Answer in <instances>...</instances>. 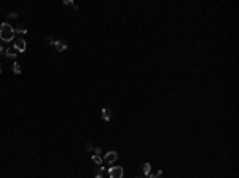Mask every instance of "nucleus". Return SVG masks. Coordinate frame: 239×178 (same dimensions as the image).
Instances as JSON below:
<instances>
[{
    "mask_svg": "<svg viewBox=\"0 0 239 178\" xmlns=\"http://www.w3.org/2000/svg\"><path fill=\"white\" fill-rule=\"evenodd\" d=\"M13 38H14V29H13L8 22H2V24H0V40L8 43Z\"/></svg>",
    "mask_w": 239,
    "mask_h": 178,
    "instance_id": "obj_1",
    "label": "nucleus"
},
{
    "mask_svg": "<svg viewBox=\"0 0 239 178\" xmlns=\"http://www.w3.org/2000/svg\"><path fill=\"white\" fill-rule=\"evenodd\" d=\"M123 167L121 165H112L110 170H108V175H110V178H123Z\"/></svg>",
    "mask_w": 239,
    "mask_h": 178,
    "instance_id": "obj_2",
    "label": "nucleus"
},
{
    "mask_svg": "<svg viewBox=\"0 0 239 178\" xmlns=\"http://www.w3.org/2000/svg\"><path fill=\"white\" fill-rule=\"evenodd\" d=\"M116 159H118V154L115 151H108V153H105V156H104V162H105V164H115Z\"/></svg>",
    "mask_w": 239,
    "mask_h": 178,
    "instance_id": "obj_3",
    "label": "nucleus"
},
{
    "mask_svg": "<svg viewBox=\"0 0 239 178\" xmlns=\"http://www.w3.org/2000/svg\"><path fill=\"white\" fill-rule=\"evenodd\" d=\"M14 51L16 53H25V40L24 38H18L14 41Z\"/></svg>",
    "mask_w": 239,
    "mask_h": 178,
    "instance_id": "obj_4",
    "label": "nucleus"
},
{
    "mask_svg": "<svg viewBox=\"0 0 239 178\" xmlns=\"http://www.w3.org/2000/svg\"><path fill=\"white\" fill-rule=\"evenodd\" d=\"M67 46H69V44L65 43V41H61V40H56V43H54V48H56V51H65L67 49Z\"/></svg>",
    "mask_w": 239,
    "mask_h": 178,
    "instance_id": "obj_5",
    "label": "nucleus"
},
{
    "mask_svg": "<svg viewBox=\"0 0 239 178\" xmlns=\"http://www.w3.org/2000/svg\"><path fill=\"white\" fill-rule=\"evenodd\" d=\"M140 172H142L143 175H148L150 172H152V165H150V162H145V164L140 167Z\"/></svg>",
    "mask_w": 239,
    "mask_h": 178,
    "instance_id": "obj_6",
    "label": "nucleus"
},
{
    "mask_svg": "<svg viewBox=\"0 0 239 178\" xmlns=\"http://www.w3.org/2000/svg\"><path fill=\"white\" fill-rule=\"evenodd\" d=\"M101 118H102L104 121H110V111H108V108H102Z\"/></svg>",
    "mask_w": 239,
    "mask_h": 178,
    "instance_id": "obj_7",
    "label": "nucleus"
},
{
    "mask_svg": "<svg viewBox=\"0 0 239 178\" xmlns=\"http://www.w3.org/2000/svg\"><path fill=\"white\" fill-rule=\"evenodd\" d=\"M163 177V170H156L155 173H148V178H161Z\"/></svg>",
    "mask_w": 239,
    "mask_h": 178,
    "instance_id": "obj_8",
    "label": "nucleus"
},
{
    "mask_svg": "<svg viewBox=\"0 0 239 178\" xmlns=\"http://www.w3.org/2000/svg\"><path fill=\"white\" fill-rule=\"evenodd\" d=\"M104 175H105V168L104 167H101L97 170V173H96V177L94 178H104Z\"/></svg>",
    "mask_w": 239,
    "mask_h": 178,
    "instance_id": "obj_9",
    "label": "nucleus"
},
{
    "mask_svg": "<svg viewBox=\"0 0 239 178\" xmlns=\"http://www.w3.org/2000/svg\"><path fill=\"white\" fill-rule=\"evenodd\" d=\"M16 51H13V49H5V56L6 57H16Z\"/></svg>",
    "mask_w": 239,
    "mask_h": 178,
    "instance_id": "obj_10",
    "label": "nucleus"
},
{
    "mask_svg": "<svg viewBox=\"0 0 239 178\" xmlns=\"http://www.w3.org/2000/svg\"><path fill=\"white\" fill-rule=\"evenodd\" d=\"M91 161L94 162V164H102V157H101V156H97V154H94V156H92V157H91Z\"/></svg>",
    "mask_w": 239,
    "mask_h": 178,
    "instance_id": "obj_11",
    "label": "nucleus"
},
{
    "mask_svg": "<svg viewBox=\"0 0 239 178\" xmlns=\"http://www.w3.org/2000/svg\"><path fill=\"white\" fill-rule=\"evenodd\" d=\"M13 72H14L16 75H19V73H21V67H19V64H18V62L13 64Z\"/></svg>",
    "mask_w": 239,
    "mask_h": 178,
    "instance_id": "obj_12",
    "label": "nucleus"
},
{
    "mask_svg": "<svg viewBox=\"0 0 239 178\" xmlns=\"http://www.w3.org/2000/svg\"><path fill=\"white\" fill-rule=\"evenodd\" d=\"M14 34H21V35H25V34H27V29H24V27H18V29H14Z\"/></svg>",
    "mask_w": 239,
    "mask_h": 178,
    "instance_id": "obj_13",
    "label": "nucleus"
},
{
    "mask_svg": "<svg viewBox=\"0 0 239 178\" xmlns=\"http://www.w3.org/2000/svg\"><path fill=\"white\" fill-rule=\"evenodd\" d=\"M46 41H48V43H50V44H53V46H54V43H56V40H54V37H48V38H46Z\"/></svg>",
    "mask_w": 239,
    "mask_h": 178,
    "instance_id": "obj_14",
    "label": "nucleus"
},
{
    "mask_svg": "<svg viewBox=\"0 0 239 178\" xmlns=\"http://www.w3.org/2000/svg\"><path fill=\"white\" fill-rule=\"evenodd\" d=\"M86 149H88V151H92V149H94V146L91 145V143H86V146H85Z\"/></svg>",
    "mask_w": 239,
    "mask_h": 178,
    "instance_id": "obj_15",
    "label": "nucleus"
},
{
    "mask_svg": "<svg viewBox=\"0 0 239 178\" xmlns=\"http://www.w3.org/2000/svg\"><path fill=\"white\" fill-rule=\"evenodd\" d=\"M92 151H94V153H96V154H97V156H99V154H101V153H102V149H101V148H99V146H96V148H94V149H92Z\"/></svg>",
    "mask_w": 239,
    "mask_h": 178,
    "instance_id": "obj_16",
    "label": "nucleus"
},
{
    "mask_svg": "<svg viewBox=\"0 0 239 178\" xmlns=\"http://www.w3.org/2000/svg\"><path fill=\"white\" fill-rule=\"evenodd\" d=\"M16 16H18L16 13H10V14H8V18H16Z\"/></svg>",
    "mask_w": 239,
    "mask_h": 178,
    "instance_id": "obj_17",
    "label": "nucleus"
},
{
    "mask_svg": "<svg viewBox=\"0 0 239 178\" xmlns=\"http://www.w3.org/2000/svg\"><path fill=\"white\" fill-rule=\"evenodd\" d=\"M3 51H5V49H3V46H0V54H2Z\"/></svg>",
    "mask_w": 239,
    "mask_h": 178,
    "instance_id": "obj_18",
    "label": "nucleus"
},
{
    "mask_svg": "<svg viewBox=\"0 0 239 178\" xmlns=\"http://www.w3.org/2000/svg\"><path fill=\"white\" fill-rule=\"evenodd\" d=\"M0 72H2V65H0Z\"/></svg>",
    "mask_w": 239,
    "mask_h": 178,
    "instance_id": "obj_19",
    "label": "nucleus"
},
{
    "mask_svg": "<svg viewBox=\"0 0 239 178\" xmlns=\"http://www.w3.org/2000/svg\"><path fill=\"white\" fill-rule=\"evenodd\" d=\"M137 178H140V177H137Z\"/></svg>",
    "mask_w": 239,
    "mask_h": 178,
    "instance_id": "obj_20",
    "label": "nucleus"
},
{
    "mask_svg": "<svg viewBox=\"0 0 239 178\" xmlns=\"http://www.w3.org/2000/svg\"><path fill=\"white\" fill-rule=\"evenodd\" d=\"M0 46H2V44H0Z\"/></svg>",
    "mask_w": 239,
    "mask_h": 178,
    "instance_id": "obj_21",
    "label": "nucleus"
}]
</instances>
